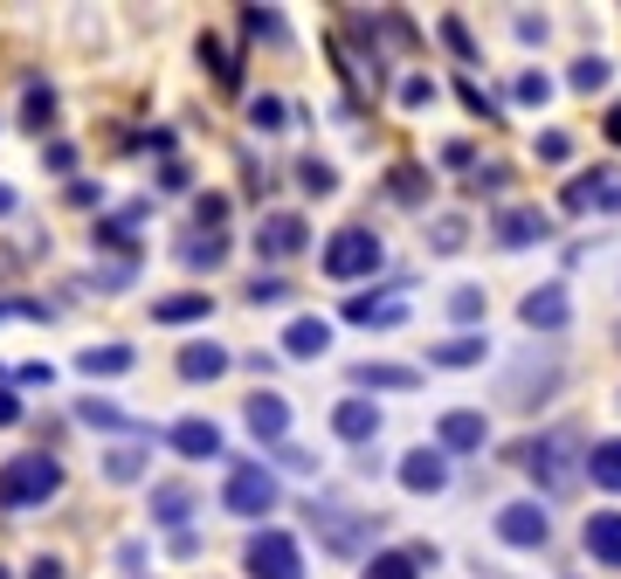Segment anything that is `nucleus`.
<instances>
[{
    "label": "nucleus",
    "mask_w": 621,
    "mask_h": 579,
    "mask_svg": "<svg viewBox=\"0 0 621 579\" xmlns=\"http://www.w3.org/2000/svg\"><path fill=\"white\" fill-rule=\"evenodd\" d=\"M283 297H291V283H283V276H255L249 283V304H283Z\"/></svg>",
    "instance_id": "28"
},
{
    "label": "nucleus",
    "mask_w": 621,
    "mask_h": 579,
    "mask_svg": "<svg viewBox=\"0 0 621 579\" xmlns=\"http://www.w3.org/2000/svg\"><path fill=\"white\" fill-rule=\"evenodd\" d=\"M8 420H21V401H14L8 386H0V428H8Z\"/></svg>",
    "instance_id": "34"
},
{
    "label": "nucleus",
    "mask_w": 621,
    "mask_h": 579,
    "mask_svg": "<svg viewBox=\"0 0 621 579\" xmlns=\"http://www.w3.org/2000/svg\"><path fill=\"white\" fill-rule=\"evenodd\" d=\"M63 490V462L56 456H14L0 462V511H35Z\"/></svg>",
    "instance_id": "1"
},
{
    "label": "nucleus",
    "mask_w": 621,
    "mask_h": 579,
    "mask_svg": "<svg viewBox=\"0 0 621 579\" xmlns=\"http://www.w3.org/2000/svg\"><path fill=\"white\" fill-rule=\"evenodd\" d=\"M367 579H414V559H407V551H373Z\"/></svg>",
    "instance_id": "24"
},
{
    "label": "nucleus",
    "mask_w": 621,
    "mask_h": 579,
    "mask_svg": "<svg viewBox=\"0 0 621 579\" xmlns=\"http://www.w3.org/2000/svg\"><path fill=\"white\" fill-rule=\"evenodd\" d=\"M352 380H359V386H373V393H407L422 373H414V365H359Z\"/></svg>",
    "instance_id": "17"
},
{
    "label": "nucleus",
    "mask_w": 621,
    "mask_h": 579,
    "mask_svg": "<svg viewBox=\"0 0 621 579\" xmlns=\"http://www.w3.org/2000/svg\"><path fill=\"white\" fill-rule=\"evenodd\" d=\"M331 428H339L346 441H373V435H380V407H373V401H339Z\"/></svg>",
    "instance_id": "10"
},
{
    "label": "nucleus",
    "mask_w": 621,
    "mask_h": 579,
    "mask_svg": "<svg viewBox=\"0 0 621 579\" xmlns=\"http://www.w3.org/2000/svg\"><path fill=\"white\" fill-rule=\"evenodd\" d=\"M249 428L263 435V441H276L283 428H291V407H283L276 393H255V401H249Z\"/></svg>",
    "instance_id": "13"
},
{
    "label": "nucleus",
    "mask_w": 621,
    "mask_h": 579,
    "mask_svg": "<svg viewBox=\"0 0 621 579\" xmlns=\"http://www.w3.org/2000/svg\"><path fill=\"white\" fill-rule=\"evenodd\" d=\"M380 270V234L373 228H339L325 242V276L331 283H352V276H373Z\"/></svg>",
    "instance_id": "2"
},
{
    "label": "nucleus",
    "mask_w": 621,
    "mask_h": 579,
    "mask_svg": "<svg viewBox=\"0 0 621 579\" xmlns=\"http://www.w3.org/2000/svg\"><path fill=\"white\" fill-rule=\"evenodd\" d=\"M221 504L236 511V517H263V511H276V477L263 462H242L236 477H228V490H221Z\"/></svg>",
    "instance_id": "4"
},
{
    "label": "nucleus",
    "mask_w": 621,
    "mask_h": 579,
    "mask_svg": "<svg viewBox=\"0 0 621 579\" xmlns=\"http://www.w3.org/2000/svg\"><path fill=\"white\" fill-rule=\"evenodd\" d=\"M166 441H173V449L187 456V462H207V456H221V428H215V420H179V428H173Z\"/></svg>",
    "instance_id": "7"
},
{
    "label": "nucleus",
    "mask_w": 621,
    "mask_h": 579,
    "mask_svg": "<svg viewBox=\"0 0 621 579\" xmlns=\"http://www.w3.org/2000/svg\"><path fill=\"white\" fill-rule=\"evenodd\" d=\"M255 249H263V255H297L304 249V221L297 215H270L263 234H255Z\"/></svg>",
    "instance_id": "9"
},
{
    "label": "nucleus",
    "mask_w": 621,
    "mask_h": 579,
    "mask_svg": "<svg viewBox=\"0 0 621 579\" xmlns=\"http://www.w3.org/2000/svg\"><path fill=\"white\" fill-rule=\"evenodd\" d=\"M76 365H84V373H90V380H111V373H132V346H103V352L90 346V352H84V359H76Z\"/></svg>",
    "instance_id": "19"
},
{
    "label": "nucleus",
    "mask_w": 621,
    "mask_h": 579,
    "mask_svg": "<svg viewBox=\"0 0 621 579\" xmlns=\"http://www.w3.org/2000/svg\"><path fill=\"white\" fill-rule=\"evenodd\" d=\"M587 551H593V566H621V511L587 517Z\"/></svg>",
    "instance_id": "6"
},
{
    "label": "nucleus",
    "mask_w": 621,
    "mask_h": 579,
    "mask_svg": "<svg viewBox=\"0 0 621 579\" xmlns=\"http://www.w3.org/2000/svg\"><path fill=\"white\" fill-rule=\"evenodd\" d=\"M401 97H407V103H428V97H435V84H428V76H407V90H401Z\"/></svg>",
    "instance_id": "33"
},
{
    "label": "nucleus",
    "mask_w": 621,
    "mask_h": 579,
    "mask_svg": "<svg viewBox=\"0 0 621 579\" xmlns=\"http://www.w3.org/2000/svg\"><path fill=\"white\" fill-rule=\"evenodd\" d=\"M29 579H63V566H56V559H35V566H29Z\"/></svg>",
    "instance_id": "36"
},
{
    "label": "nucleus",
    "mask_w": 621,
    "mask_h": 579,
    "mask_svg": "<svg viewBox=\"0 0 621 579\" xmlns=\"http://www.w3.org/2000/svg\"><path fill=\"white\" fill-rule=\"evenodd\" d=\"M587 477L601 483V490H621V441H593V456H587Z\"/></svg>",
    "instance_id": "21"
},
{
    "label": "nucleus",
    "mask_w": 621,
    "mask_h": 579,
    "mask_svg": "<svg viewBox=\"0 0 621 579\" xmlns=\"http://www.w3.org/2000/svg\"><path fill=\"white\" fill-rule=\"evenodd\" d=\"M546 234V215H532V207H511V215L498 221V242L504 249H525V242H538Z\"/></svg>",
    "instance_id": "14"
},
{
    "label": "nucleus",
    "mask_w": 621,
    "mask_h": 579,
    "mask_svg": "<svg viewBox=\"0 0 621 579\" xmlns=\"http://www.w3.org/2000/svg\"><path fill=\"white\" fill-rule=\"evenodd\" d=\"M331 346V325L325 318H297L291 331H283V352H291V359H318Z\"/></svg>",
    "instance_id": "12"
},
{
    "label": "nucleus",
    "mask_w": 621,
    "mask_h": 579,
    "mask_svg": "<svg viewBox=\"0 0 621 579\" xmlns=\"http://www.w3.org/2000/svg\"><path fill=\"white\" fill-rule=\"evenodd\" d=\"M139 469H145V456H139V449H118V456H111V477H118V483H132Z\"/></svg>",
    "instance_id": "30"
},
{
    "label": "nucleus",
    "mask_w": 621,
    "mask_h": 579,
    "mask_svg": "<svg viewBox=\"0 0 621 579\" xmlns=\"http://www.w3.org/2000/svg\"><path fill=\"white\" fill-rule=\"evenodd\" d=\"M401 483H407V490H443V483H449V462L435 456V449H414V456L401 462Z\"/></svg>",
    "instance_id": "11"
},
{
    "label": "nucleus",
    "mask_w": 621,
    "mask_h": 579,
    "mask_svg": "<svg viewBox=\"0 0 621 579\" xmlns=\"http://www.w3.org/2000/svg\"><path fill=\"white\" fill-rule=\"evenodd\" d=\"M187 262H207V270H215V262H221V242L207 234V242H194V249H187Z\"/></svg>",
    "instance_id": "32"
},
{
    "label": "nucleus",
    "mask_w": 621,
    "mask_h": 579,
    "mask_svg": "<svg viewBox=\"0 0 621 579\" xmlns=\"http://www.w3.org/2000/svg\"><path fill=\"white\" fill-rule=\"evenodd\" d=\"M249 118L263 124V131H283V103H276V97H255V103H249Z\"/></svg>",
    "instance_id": "29"
},
{
    "label": "nucleus",
    "mask_w": 621,
    "mask_h": 579,
    "mask_svg": "<svg viewBox=\"0 0 621 579\" xmlns=\"http://www.w3.org/2000/svg\"><path fill=\"white\" fill-rule=\"evenodd\" d=\"M152 318H160V325H187V318H207V290H187V297H166V304H152Z\"/></svg>",
    "instance_id": "22"
},
{
    "label": "nucleus",
    "mask_w": 621,
    "mask_h": 579,
    "mask_svg": "<svg viewBox=\"0 0 621 579\" xmlns=\"http://www.w3.org/2000/svg\"><path fill=\"white\" fill-rule=\"evenodd\" d=\"M601 84H608V63L601 56H580L574 63V90H601Z\"/></svg>",
    "instance_id": "27"
},
{
    "label": "nucleus",
    "mask_w": 621,
    "mask_h": 579,
    "mask_svg": "<svg viewBox=\"0 0 621 579\" xmlns=\"http://www.w3.org/2000/svg\"><path fill=\"white\" fill-rule=\"evenodd\" d=\"M297 179H304V194H331V187H339V173H331L325 160H304V166H297Z\"/></svg>",
    "instance_id": "25"
},
{
    "label": "nucleus",
    "mask_w": 621,
    "mask_h": 579,
    "mask_svg": "<svg viewBox=\"0 0 621 579\" xmlns=\"http://www.w3.org/2000/svg\"><path fill=\"white\" fill-rule=\"evenodd\" d=\"M346 318H352V325H401V318H407V304H394V297H380V304H373V297H352V304H346Z\"/></svg>",
    "instance_id": "18"
},
{
    "label": "nucleus",
    "mask_w": 621,
    "mask_h": 579,
    "mask_svg": "<svg viewBox=\"0 0 621 579\" xmlns=\"http://www.w3.org/2000/svg\"><path fill=\"white\" fill-rule=\"evenodd\" d=\"M435 435H443V449H483V414H443V428H435Z\"/></svg>",
    "instance_id": "15"
},
{
    "label": "nucleus",
    "mask_w": 621,
    "mask_h": 579,
    "mask_svg": "<svg viewBox=\"0 0 621 579\" xmlns=\"http://www.w3.org/2000/svg\"><path fill=\"white\" fill-rule=\"evenodd\" d=\"M525 325L532 331H559L566 325V290L559 283H546V290H532V297H525Z\"/></svg>",
    "instance_id": "8"
},
{
    "label": "nucleus",
    "mask_w": 621,
    "mask_h": 579,
    "mask_svg": "<svg viewBox=\"0 0 621 579\" xmlns=\"http://www.w3.org/2000/svg\"><path fill=\"white\" fill-rule=\"evenodd\" d=\"M498 538H504V545H525V551H538V545L553 538V517L538 511V504H504V511H498Z\"/></svg>",
    "instance_id": "5"
},
{
    "label": "nucleus",
    "mask_w": 621,
    "mask_h": 579,
    "mask_svg": "<svg viewBox=\"0 0 621 579\" xmlns=\"http://www.w3.org/2000/svg\"><path fill=\"white\" fill-rule=\"evenodd\" d=\"M566 152H574V139H559V131H546V139H538V160H566Z\"/></svg>",
    "instance_id": "31"
},
{
    "label": "nucleus",
    "mask_w": 621,
    "mask_h": 579,
    "mask_svg": "<svg viewBox=\"0 0 621 579\" xmlns=\"http://www.w3.org/2000/svg\"><path fill=\"white\" fill-rule=\"evenodd\" d=\"M428 359H435V365H477V359H483V338H449V346H435Z\"/></svg>",
    "instance_id": "23"
},
{
    "label": "nucleus",
    "mask_w": 621,
    "mask_h": 579,
    "mask_svg": "<svg viewBox=\"0 0 621 579\" xmlns=\"http://www.w3.org/2000/svg\"><path fill=\"white\" fill-rule=\"evenodd\" d=\"M152 504H160V524H187V490H152Z\"/></svg>",
    "instance_id": "26"
},
{
    "label": "nucleus",
    "mask_w": 621,
    "mask_h": 579,
    "mask_svg": "<svg viewBox=\"0 0 621 579\" xmlns=\"http://www.w3.org/2000/svg\"><path fill=\"white\" fill-rule=\"evenodd\" d=\"M525 462H532V477H546V490H566V483H574V469L559 462V441H532Z\"/></svg>",
    "instance_id": "16"
},
{
    "label": "nucleus",
    "mask_w": 621,
    "mask_h": 579,
    "mask_svg": "<svg viewBox=\"0 0 621 579\" xmlns=\"http://www.w3.org/2000/svg\"><path fill=\"white\" fill-rule=\"evenodd\" d=\"M601 139H608V145H621V103L608 111V124H601Z\"/></svg>",
    "instance_id": "35"
},
{
    "label": "nucleus",
    "mask_w": 621,
    "mask_h": 579,
    "mask_svg": "<svg viewBox=\"0 0 621 579\" xmlns=\"http://www.w3.org/2000/svg\"><path fill=\"white\" fill-rule=\"evenodd\" d=\"M249 579H304L297 538L291 532H255L249 538Z\"/></svg>",
    "instance_id": "3"
},
{
    "label": "nucleus",
    "mask_w": 621,
    "mask_h": 579,
    "mask_svg": "<svg viewBox=\"0 0 621 579\" xmlns=\"http://www.w3.org/2000/svg\"><path fill=\"white\" fill-rule=\"evenodd\" d=\"M179 373H187V380H215V373H228V352L221 346H187V352H179Z\"/></svg>",
    "instance_id": "20"
}]
</instances>
